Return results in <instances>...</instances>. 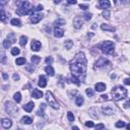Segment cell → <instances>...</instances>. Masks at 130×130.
<instances>
[{
	"label": "cell",
	"mask_w": 130,
	"mask_h": 130,
	"mask_svg": "<svg viewBox=\"0 0 130 130\" xmlns=\"http://www.w3.org/2000/svg\"><path fill=\"white\" fill-rule=\"evenodd\" d=\"M87 58L82 52H78L75 57L70 61L69 67L74 76H80L87 71Z\"/></svg>",
	"instance_id": "6da1fadb"
},
{
	"label": "cell",
	"mask_w": 130,
	"mask_h": 130,
	"mask_svg": "<svg viewBox=\"0 0 130 130\" xmlns=\"http://www.w3.org/2000/svg\"><path fill=\"white\" fill-rule=\"evenodd\" d=\"M16 5H17V13L19 14H29V13H33V8L30 3L26 0H17L16 1Z\"/></svg>",
	"instance_id": "7a4b0ae2"
},
{
	"label": "cell",
	"mask_w": 130,
	"mask_h": 130,
	"mask_svg": "<svg viewBox=\"0 0 130 130\" xmlns=\"http://www.w3.org/2000/svg\"><path fill=\"white\" fill-rule=\"evenodd\" d=\"M127 94H128L127 90L123 87H120V85L115 87L112 90V95H113V99H114L115 101L124 100V99L127 98Z\"/></svg>",
	"instance_id": "3957f363"
},
{
	"label": "cell",
	"mask_w": 130,
	"mask_h": 130,
	"mask_svg": "<svg viewBox=\"0 0 130 130\" xmlns=\"http://www.w3.org/2000/svg\"><path fill=\"white\" fill-rule=\"evenodd\" d=\"M100 47L102 52L105 54H113L115 51V45L112 41H105L104 43H102Z\"/></svg>",
	"instance_id": "277c9868"
},
{
	"label": "cell",
	"mask_w": 130,
	"mask_h": 130,
	"mask_svg": "<svg viewBox=\"0 0 130 130\" xmlns=\"http://www.w3.org/2000/svg\"><path fill=\"white\" fill-rule=\"evenodd\" d=\"M5 111H6V113H8L10 116H14L16 113L18 112V108L14 103L8 101L5 103Z\"/></svg>",
	"instance_id": "5b68a950"
},
{
	"label": "cell",
	"mask_w": 130,
	"mask_h": 130,
	"mask_svg": "<svg viewBox=\"0 0 130 130\" xmlns=\"http://www.w3.org/2000/svg\"><path fill=\"white\" fill-rule=\"evenodd\" d=\"M46 100H47V102H48V104H49L50 107H52L53 109H56V110L59 109V104H58V102L56 101V99L54 98V95H52V93L49 91L46 93Z\"/></svg>",
	"instance_id": "8992f818"
},
{
	"label": "cell",
	"mask_w": 130,
	"mask_h": 130,
	"mask_svg": "<svg viewBox=\"0 0 130 130\" xmlns=\"http://www.w3.org/2000/svg\"><path fill=\"white\" fill-rule=\"evenodd\" d=\"M103 112L105 115H113L116 112V108L113 104H108L106 106H103Z\"/></svg>",
	"instance_id": "52a82bcc"
},
{
	"label": "cell",
	"mask_w": 130,
	"mask_h": 130,
	"mask_svg": "<svg viewBox=\"0 0 130 130\" xmlns=\"http://www.w3.org/2000/svg\"><path fill=\"white\" fill-rule=\"evenodd\" d=\"M110 64V62H109V60L108 59H106V58H99L98 61H95V68H101V67H104L106 66V65H109Z\"/></svg>",
	"instance_id": "ba28073f"
},
{
	"label": "cell",
	"mask_w": 130,
	"mask_h": 130,
	"mask_svg": "<svg viewBox=\"0 0 130 130\" xmlns=\"http://www.w3.org/2000/svg\"><path fill=\"white\" fill-rule=\"evenodd\" d=\"M83 25V18L81 16H76L74 19H73V26L75 29H80Z\"/></svg>",
	"instance_id": "9c48e42d"
},
{
	"label": "cell",
	"mask_w": 130,
	"mask_h": 130,
	"mask_svg": "<svg viewBox=\"0 0 130 130\" xmlns=\"http://www.w3.org/2000/svg\"><path fill=\"white\" fill-rule=\"evenodd\" d=\"M43 18V15L41 13H32L30 15V22L33 23H38L40 20H42Z\"/></svg>",
	"instance_id": "30bf717a"
},
{
	"label": "cell",
	"mask_w": 130,
	"mask_h": 130,
	"mask_svg": "<svg viewBox=\"0 0 130 130\" xmlns=\"http://www.w3.org/2000/svg\"><path fill=\"white\" fill-rule=\"evenodd\" d=\"M41 47H42V44H41V42H39V41L34 40L33 42H32V50L35 51V52H38V51H40Z\"/></svg>",
	"instance_id": "8fae6325"
},
{
	"label": "cell",
	"mask_w": 130,
	"mask_h": 130,
	"mask_svg": "<svg viewBox=\"0 0 130 130\" xmlns=\"http://www.w3.org/2000/svg\"><path fill=\"white\" fill-rule=\"evenodd\" d=\"M99 5H100V7L103 9L109 8L111 6L110 0H99Z\"/></svg>",
	"instance_id": "7c38bea8"
},
{
	"label": "cell",
	"mask_w": 130,
	"mask_h": 130,
	"mask_svg": "<svg viewBox=\"0 0 130 130\" xmlns=\"http://www.w3.org/2000/svg\"><path fill=\"white\" fill-rule=\"evenodd\" d=\"M1 124H2V126H3V128L8 129V128H10V127L12 126V122H11V120H10V119L4 118V119H2Z\"/></svg>",
	"instance_id": "4fadbf2b"
},
{
	"label": "cell",
	"mask_w": 130,
	"mask_h": 130,
	"mask_svg": "<svg viewBox=\"0 0 130 130\" xmlns=\"http://www.w3.org/2000/svg\"><path fill=\"white\" fill-rule=\"evenodd\" d=\"M64 35V30L63 29H61V28H55L54 29V36H55L56 38H61V37H63Z\"/></svg>",
	"instance_id": "5bb4252c"
},
{
	"label": "cell",
	"mask_w": 130,
	"mask_h": 130,
	"mask_svg": "<svg viewBox=\"0 0 130 130\" xmlns=\"http://www.w3.org/2000/svg\"><path fill=\"white\" fill-rule=\"evenodd\" d=\"M95 91H97L102 93V91H104L106 90V84L104 82H98V83H95Z\"/></svg>",
	"instance_id": "9a60e30c"
},
{
	"label": "cell",
	"mask_w": 130,
	"mask_h": 130,
	"mask_svg": "<svg viewBox=\"0 0 130 130\" xmlns=\"http://www.w3.org/2000/svg\"><path fill=\"white\" fill-rule=\"evenodd\" d=\"M38 84H39V87H45L47 85V79L44 75H41L39 77V82H38Z\"/></svg>",
	"instance_id": "2e32d148"
},
{
	"label": "cell",
	"mask_w": 130,
	"mask_h": 130,
	"mask_svg": "<svg viewBox=\"0 0 130 130\" xmlns=\"http://www.w3.org/2000/svg\"><path fill=\"white\" fill-rule=\"evenodd\" d=\"M32 97L35 98V99H40V98L43 97V93H42L41 91L36 90V88H35V90L32 91Z\"/></svg>",
	"instance_id": "e0dca14e"
},
{
	"label": "cell",
	"mask_w": 130,
	"mask_h": 130,
	"mask_svg": "<svg viewBox=\"0 0 130 130\" xmlns=\"http://www.w3.org/2000/svg\"><path fill=\"white\" fill-rule=\"evenodd\" d=\"M34 107H35V104H34L33 102H30V103H28L26 105L23 106V110L26 111V112H32L33 109H34Z\"/></svg>",
	"instance_id": "ac0fdd59"
},
{
	"label": "cell",
	"mask_w": 130,
	"mask_h": 130,
	"mask_svg": "<svg viewBox=\"0 0 130 130\" xmlns=\"http://www.w3.org/2000/svg\"><path fill=\"white\" fill-rule=\"evenodd\" d=\"M101 29L103 30H108V32H115L116 29L114 28V26H111L109 25H106V23H103V25L101 26Z\"/></svg>",
	"instance_id": "d6986e66"
},
{
	"label": "cell",
	"mask_w": 130,
	"mask_h": 130,
	"mask_svg": "<svg viewBox=\"0 0 130 130\" xmlns=\"http://www.w3.org/2000/svg\"><path fill=\"white\" fill-rule=\"evenodd\" d=\"M20 122L23 123V124H30V123H33V118L29 117V116H25V117L22 118Z\"/></svg>",
	"instance_id": "ffe728a7"
},
{
	"label": "cell",
	"mask_w": 130,
	"mask_h": 130,
	"mask_svg": "<svg viewBox=\"0 0 130 130\" xmlns=\"http://www.w3.org/2000/svg\"><path fill=\"white\" fill-rule=\"evenodd\" d=\"M6 40H8L10 43L11 44H13V43H15V41H16V39H15V35L13 33H10V34H8L7 35V38H6Z\"/></svg>",
	"instance_id": "44dd1931"
},
{
	"label": "cell",
	"mask_w": 130,
	"mask_h": 130,
	"mask_svg": "<svg viewBox=\"0 0 130 130\" xmlns=\"http://www.w3.org/2000/svg\"><path fill=\"white\" fill-rule=\"evenodd\" d=\"M45 71H46V72H47L48 74H49V75H51V76H53L54 73H55V71H54L53 67H52V66H50V65H48V66L45 68Z\"/></svg>",
	"instance_id": "7402d4cb"
},
{
	"label": "cell",
	"mask_w": 130,
	"mask_h": 130,
	"mask_svg": "<svg viewBox=\"0 0 130 130\" xmlns=\"http://www.w3.org/2000/svg\"><path fill=\"white\" fill-rule=\"evenodd\" d=\"M64 46H65V49L70 50L71 48H72V46H73V42H72V41H70V40H67V41H65Z\"/></svg>",
	"instance_id": "603a6c76"
},
{
	"label": "cell",
	"mask_w": 130,
	"mask_h": 130,
	"mask_svg": "<svg viewBox=\"0 0 130 130\" xmlns=\"http://www.w3.org/2000/svg\"><path fill=\"white\" fill-rule=\"evenodd\" d=\"M5 60H6V56H5L4 50L0 48V62L3 63V62H5Z\"/></svg>",
	"instance_id": "cb8c5ba5"
},
{
	"label": "cell",
	"mask_w": 130,
	"mask_h": 130,
	"mask_svg": "<svg viewBox=\"0 0 130 130\" xmlns=\"http://www.w3.org/2000/svg\"><path fill=\"white\" fill-rule=\"evenodd\" d=\"M83 102H84L83 98L81 97V95H77V97H76V100H75V104H76L77 106H81V105L83 104Z\"/></svg>",
	"instance_id": "d4e9b609"
},
{
	"label": "cell",
	"mask_w": 130,
	"mask_h": 130,
	"mask_svg": "<svg viewBox=\"0 0 130 130\" xmlns=\"http://www.w3.org/2000/svg\"><path fill=\"white\" fill-rule=\"evenodd\" d=\"M26 62V60L25 57H19V58H17V59L15 60V63L17 65H23Z\"/></svg>",
	"instance_id": "484cf974"
},
{
	"label": "cell",
	"mask_w": 130,
	"mask_h": 130,
	"mask_svg": "<svg viewBox=\"0 0 130 130\" xmlns=\"http://www.w3.org/2000/svg\"><path fill=\"white\" fill-rule=\"evenodd\" d=\"M10 23H11L12 26H22V22H20V20L17 19V18H12L11 22H10Z\"/></svg>",
	"instance_id": "4316f807"
},
{
	"label": "cell",
	"mask_w": 130,
	"mask_h": 130,
	"mask_svg": "<svg viewBox=\"0 0 130 130\" xmlns=\"http://www.w3.org/2000/svg\"><path fill=\"white\" fill-rule=\"evenodd\" d=\"M26 42H28V38H26V36H22V37H20V39H19L20 46H26Z\"/></svg>",
	"instance_id": "83f0119b"
},
{
	"label": "cell",
	"mask_w": 130,
	"mask_h": 130,
	"mask_svg": "<svg viewBox=\"0 0 130 130\" xmlns=\"http://www.w3.org/2000/svg\"><path fill=\"white\" fill-rule=\"evenodd\" d=\"M13 99H14V101L16 103H19L22 101V95H20V93H15L14 95H13Z\"/></svg>",
	"instance_id": "f1b7e54d"
},
{
	"label": "cell",
	"mask_w": 130,
	"mask_h": 130,
	"mask_svg": "<svg viewBox=\"0 0 130 130\" xmlns=\"http://www.w3.org/2000/svg\"><path fill=\"white\" fill-rule=\"evenodd\" d=\"M0 20L1 22H5L6 20V13L4 10H0Z\"/></svg>",
	"instance_id": "f546056e"
},
{
	"label": "cell",
	"mask_w": 130,
	"mask_h": 130,
	"mask_svg": "<svg viewBox=\"0 0 130 130\" xmlns=\"http://www.w3.org/2000/svg\"><path fill=\"white\" fill-rule=\"evenodd\" d=\"M102 15H103V17L106 19H110V11H109V10H104Z\"/></svg>",
	"instance_id": "4dcf8cb0"
},
{
	"label": "cell",
	"mask_w": 130,
	"mask_h": 130,
	"mask_svg": "<svg viewBox=\"0 0 130 130\" xmlns=\"http://www.w3.org/2000/svg\"><path fill=\"white\" fill-rule=\"evenodd\" d=\"M19 53H20V50L18 49V48L14 47V48H12V49H11V54H12L13 56H16V55H18Z\"/></svg>",
	"instance_id": "1f68e13d"
},
{
	"label": "cell",
	"mask_w": 130,
	"mask_h": 130,
	"mask_svg": "<svg viewBox=\"0 0 130 130\" xmlns=\"http://www.w3.org/2000/svg\"><path fill=\"white\" fill-rule=\"evenodd\" d=\"M85 94H87V95H88V97H93V95H95V91L91 90V87H88L85 90Z\"/></svg>",
	"instance_id": "d6a6232c"
},
{
	"label": "cell",
	"mask_w": 130,
	"mask_h": 130,
	"mask_svg": "<svg viewBox=\"0 0 130 130\" xmlns=\"http://www.w3.org/2000/svg\"><path fill=\"white\" fill-rule=\"evenodd\" d=\"M41 61V58L39 56H33L32 57V62L33 64H38Z\"/></svg>",
	"instance_id": "836d02e7"
},
{
	"label": "cell",
	"mask_w": 130,
	"mask_h": 130,
	"mask_svg": "<svg viewBox=\"0 0 130 130\" xmlns=\"http://www.w3.org/2000/svg\"><path fill=\"white\" fill-rule=\"evenodd\" d=\"M11 45H12V44L10 43L8 40H5L4 42H3V47H4L5 49H8V48H10V46H11Z\"/></svg>",
	"instance_id": "e575fe53"
},
{
	"label": "cell",
	"mask_w": 130,
	"mask_h": 130,
	"mask_svg": "<svg viewBox=\"0 0 130 130\" xmlns=\"http://www.w3.org/2000/svg\"><path fill=\"white\" fill-rule=\"evenodd\" d=\"M67 118H68V120L69 121H74V115H73V113L72 112H68L67 113Z\"/></svg>",
	"instance_id": "d590c367"
},
{
	"label": "cell",
	"mask_w": 130,
	"mask_h": 130,
	"mask_svg": "<svg viewBox=\"0 0 130 130\" xmlns=\"http://www.w3.org/2000/svg\"><path fill=\"white\" fill-rule=\"evenodd\" d=\"M125 125H126L125 122H123V121H118V122L115 124V126H116L117 128H122V127H124Z\"/></svg>",
	"instance_id": "8d00e7d4"
},
{
	"label": "cell",
	"mask_w": 130,
	"mask_h": 130,
	"mask_svg": "<svg viewBox=\"0 0 130 130\" xmlns=\"http://www.w3.org/2000/svg\"><path fill=\"white\" fill-rule=\"evenodd\" d=\"M71 81H72V82H74L75 84H77V85H79V80L77 79V76H73L71 77Z\"/></svg>",
	"instance_id": "74e56055"
},
{
	"label": "cell",
	"mask_w": 130,
	"mask_h": 130,
	"mask_svg": "<svg viewBox=\"0 0 130 130\" xmlns=\"http://www.w3.org/2000/svg\"><path fill=\"white\" fill-rule=\"evenodd\" d=\"M83 16H84V19L85 20H91V17H93V14H91V13H85Z\"/></svg>",
	"instance_id": "f35d334b"
},
{
	"label": "cell",
	"mask_w": 130,
	"mask_h": 130,
	"mask_svg": "<svg viewBox=\"0 0 130 130\" xmlns=\"http://www.w3.org/2000/svg\"><path fill=\"white\" fill-rule=\"evenodd\" d=\"M85 126H87V127L91 128V127H94V126H95V124H94V122H91V121H87V122H85Z\"/></svg>",
	"instance_id": "ab89813d"
},
{
	"label": "cell",
	"mask_w": 130,
	"mask_h": 130,
	"mask_svg": "<svg viewBox=\"0 0 130 130\" xmlns=\"http://www.w3.org/2000/svg\"><path fill=\"white\" fill-rule=\"evenodd\" d=\"M45 61H46L47 64H51V63L53 62V58H52V57H47Z\"/></svg>",
	"instance_id": "60d3db41"
},
{
	"label": "cell",
	"mask_w": 130,
	"mask_h": 130,
	"mask_svg": "<svg viewBox=\"0 0 130 130\" xmlns=\"http://www.w3.org/2000/svg\"><path fill=\"white\" fill-rule=\"evenodd\" d=\"M26 70L30 71V72H33V71L35 70V68L33 67V65H28V66H26Z\"/></svg>",
	"instance_id": "b9f144b4"
},
{
	"label": "cell",
	"mask_w": 130,
	"mask_h": 130,
	"mask_svg": "<svg viewBox=\"0 0 130 130\" xmlns=\"http://www.w3.org/2000/svg\"><path fill=\"white\" fill-rule=\"evenodd\" d=\"M9 0H0V6H4L5 4H7Z\"/></svg>",
	"instance_id": "7bdbcfd3"
},
{
	"label": "cell",
	"mask_w": 130,
	"mask_h": 130,
	"mask_svg": "<svg viewBox=\"0 0 130 130\" xmlns=\"http://www.w3.org/2000/svg\"><path fill=\"white\" fill-rule=\"evenodd\" d=\"M79 8L82 9V10H87V9L88 8V6L85 5V4H80V5H79Z\"/></svg>",
	"instance_id": "ee69618b"
},
{
	"label": "cell",
	"mask_w": 130,
	"mask_h": 130,
	"mask_svg": "<svg viewBox=\"0 0 130 130\" xmlns=\"http://www.w3.org/2000/svg\"><path fill=\"white\" fill-rule=\"evenodd\" d=\"M67 2L69 3V4H76L77 0H67Z\"/></svg>",
	"instance_id": "f6af8a7d"
},
{
	"label": "cell",
	"mask_w": 130,
	"mask_h": 130,
	"mask_svg": "<svg viewBox=\"0 0 130 130\" xmlns=\"http://www.w3.org/2000/svg\"><path fill=\"white\" fill-rule=\"evenodd\" d=\"M95 128H97V129H104L105 126H104V124H99V125L95 126Z\"/></svg>",
	"instance_id": "bcb514c9"
},
{
	"label": "cell",
	"mask_w": 130,
	"mask_h": 130,
	"mask_svg": "<svg viewBox=\"0 0 130 130\" xmlns=\"http://www.w3.org/2000/svg\"><path fill=\"white\" fill-rule=\"evenodd\" d=\"M19 79V75L18 74H14V75H13V80H18Z\"/></svg>",
	"instance_id": "7dc6e473"
},
{
	"label": "cell",
	"mask_w": 130,
	"mask_h": 130,
	"mask_svg": "<svg viewBox=\"0 0 130 130\" xmlns=\"http://www.w3.org/2000/svg\"><path fill=\"white\" fill-rule=\"evenodd\" d=\"M101 98H102V100H103V101H107V100H108V99H109L107 95H102V97H101Z\"/></svg>",
	"instance_id": "c3c4849f"
},
{
	"label": "cell",
	"mask_w": 130,
	"mask_h": 130,
	"mask_svg": "<svg viewBox=\"0 0 130 130\" xmlns=\"http://www.w3.org/2000/svg\"><path fill=\"white\" fill-rule=\"evenodd\" d=\"M124 83H125L126 85H129V84H130V79H129V78H126V79L124 80Z\"/></svg>",
	"instance_id": "681fc988"
},
{
	"label": "cell",
	"mask_w": 130,
	"mask_h": 130,
	"mask_svg": "<svg viewBox=\"0 0 130 130\" xmlns=\"http://www.w3.org/2000/svg\"><path fill=\"white\" fill-rule=\"evenodd\" d=\"M121 2L123 3V4H126V5H127V4H129V0H121Z\"/></svg>",
	"instance_id": "f907efd6"
},
{
	"label": "cell",
	"mask_w": 130,
	"mask_h": 130,
	"mask_svg": "<svg viewBox=\"0 0 130 130\" xmlns=\"http://www.w3.org/2000/svg\"><path fill=\"white\" fill-rule=\"evenodd\" d=\"M36 9L38 10V11H40V10H43V5H38Z\"/></svg>",
	"instance_id": "816d5d0a"
},
{
	"label": "cell",
	"mask_w": 130,
	"mask_h": 130,
	"mask_svg": "<svg viewBox=\"0 0 130 130\" xmlns=\"http://www.w3.org/2000/svg\"><path fill=\"white\" fill-rule=\"evenodd\" d=\"M2 76H3V78H4V79H8V75H7V74L3 73V74H2Z\"/></svg>",
	"instance_id": "f5cc1de1"
},
{
	"label": "cell",
	"mask_w": 130,
	"mask_h": 130,
	"mask_svg": "<svg viewBox=\"0 0 130 130\" xmlns=\"http://www.w3.org/2000/svg\"><path fill=\"white\" fill-rule=\"evenodd\" d=\"M37 114L39 115V116H43V115H44V114H43V110H42V111H41V110H40V111H38Z\"/></svg>",
	"instance_id": "db71d44e"
},
{
	"label": "cell",
	"mask_w": 130,
	"mask_h": 130,
	"mask_svg": "<svg viewBox=\"0 0 130 130\" xmlns=\"http://www.w3.org/2000/svg\"><path fill=\"white\" fill-rule=\"evenodd\" d=\"M124 108H126V109L129 108V102H127V103H126V104L124 105Z\"/></svg>",
	"instance_id": "11a10c76"
},
{
	"label": "cell",
	"mask_w": 130,
	"mask_h": 130,
	"mask_svg": "<svg viewBox=\"0 0 130 130\" xmlns=\"http://www.w3.org/2000/svg\"><path fill=\"white\" fill-rule=\"evenodd\" d=\"M114 1H115V4H119L121 0H114Z\"/></svg>",
	"instance_id": "9f6ffc18"
},
{
	"label": "cell",
	"mask_w": 130,
	"mask_h": 130,
	"mask_svg": "<svg viewBox=\"0 0 130 130\" xmlns=\"http://www.w3.org/2000/svg\"><path fill=\"white\" fill-rule=\"evenodd\" d=\"M125 126H126V129H127V130H129V129H130V125H129V124L125 125Z\"/></svg>",
	"instance_id": "6f0895ef"
},
{
	"label": "cell",
	"mask_w": 130,
	"mask_h": 130,
	"mask_svg": "<svg viewBox=\"0 0 130 130\" xmlns=\"http://www.w3.org/2000/svg\"><path fill=\"white\" fill-rule=\"evenodd\" d=\"M61 2V0H55V3L57 4V3H60Z\"/></svg>",
	"instance_id": "680465c9"
},
{
	"label": "cell",
	"mask_w": 130,
	"mask_h": 130,
	"mask_svg": "<svg viewBox=\"0 0 130 130\" xmlns=\"http://www.w3.org/2000/svg\"><path fill=\"white\" fill-rule=\"evenodd\" d=\"M87 1H90V0H87Z\"/></svg>",
	"instance_id": "91938a15"
}]
</instances>
